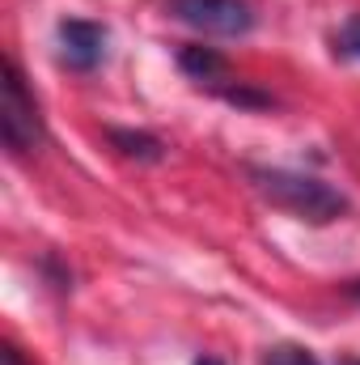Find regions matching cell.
<instances>
[{"instance_id": "obj_1", "label": "cell", "mask_w": 360, "mask_h": 365, "mask_svg": "<svg viewBox=\"0 0 360 365\" xmlns=\"http://www.w3.org/2000/svg\"><path fill=\"white\" fill-rule=\"evenodd\" d=\"M250 179H255L259 195L268 204L292 212V217H301V221H309V225H327V221H335V217L348 212V200L335 187H327L322 179H314V175H297V170H250Z\"/></svg>"}, {"instance_id": "obj_2", "label": "cell", "mask_w": 360, "mask_h": 365, "mask_svg": "<svg viewBox=\"0 0 360 365\" xmlns=\"http://www.w3.org/2000/svg\"><path fill=\"white\" fill-rule=\"evenodd\" d=\"M0 136L9 145V153H30L43 145V115L38 102L26 86L21 68L13 60H4V98H0Z\"/></svg>"}, {"instance_id": "obj_3", "label": "cell", "mask_w": 360, "mask_h": 365, "mask_svg": "<svg viewBox=\"0 0 360 365\" xmlns=\"http://www.w3.org/2000/svg\"><path fill=\"white\" fill-rule=\"evenodd\" d=\"M166 9L182 26L199 34H216V38H238L255 26V13L246 0H166Z\"/></svg>"}, {"instance_id": "obj_4", "label": "cell", "mask_w": 360, "mask_h": 365, "mask_svg": "<svg viewBox=\"0 0 360 365\" xmlns=\"http://www.w3.org/2000/svg\"><path fill=\"white\" fill-rule=\"evenodd\" d=\"M55 43H60V64L73 73H90L106 56V30L85 17H64L55 26Z\"/></svg>"}, {"instance_id": "obj_5", "label": "cell", "mask_w": 360, "mask_h": 365, "mask_svg": "<svg viewBox=\"0 0 360 365\" xmlns=\"http://www.w3.org/2000/svg\"><path fill=\"white\" fill-rule=\"evenodd\" d=\"M110 145H119L127 158H140V162H157L162 158V140L149 136V132H123V128H115L110 132Z\"/></svg>"}, {"instance_id": "obj_6", "label": "cell", "mask_w": 360, "mask_h": 365, "mask_svg": "<svg viewBox=\"0 0 360 365\" xmlns=\"http://www.w3.org/2000/svg\"><path fill=\"white\" fill-rule=\"evenodd\" d=\"M179 64L191 73V77H199V81H212V77L225 73V60H221L212 47H182Z\"/></svg>"}, {"instance_id": "obj_7", "label": "cell", "mask_w": 360, "mask_h": 365, "mask_svg": "<svg viewBox=\"0 0 360 365\" xmlns=\"http://www.w3.org/2000/svg\"><path fill=\"white\" fill-rule=\"evenodd\" d=\"M263 365H318V357H314L309 349H301V344H280V349L268 353Z\"/></svg>"}, {"instance_id": "obj_8", "label": "cell", "mask_w": 360, "mask_h": 365, "mask_svg": "<svg viewBox=\"0 0 360 365\" xmlns=\"http://www.w3.org/2000/svg\"><path fill=\"white\" fill-rule=\"evenodd\" d=\"M339 47H344V56H356L360 60V13L344 21V30H339Z\"/></svg>"}, {"instance_id": "obj_9", "label": "cell", "mask_w": 360, "mask_h": 365, "mask_svg": "<svg viewBox=\"0 0 360 365\" xmlns=\"http://www.w3.org/2000/svg\"><path fill=\"white\" fill-rule=\"evenodd\" d=\"M4 365H21V357H17V349H13V344H4Z\"/></svg>"}, {"instance_id": "obj_10", "label": "cell", "mask_w": 360, "mask_h": 365, "mask_svg": "<svg viewBox=\"0 0 360 365\" xmlns=\"http://www.w3.org/2000/svg\"><path fill=\"white\" fill-rule=\"evenodd\" d=\"M195 365H221V361H216V357H199Z\"/></svg>"}]
</instances>
